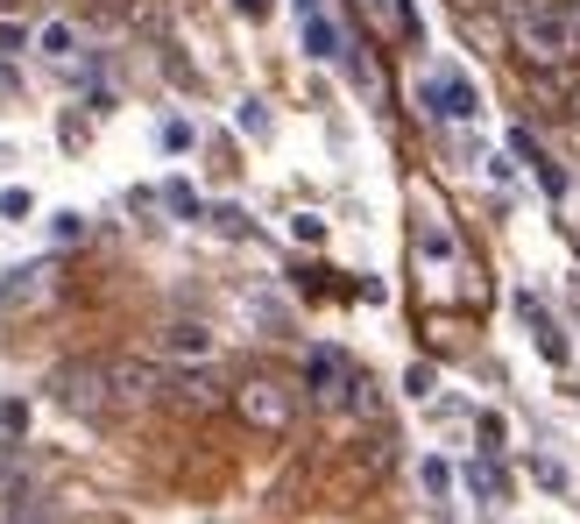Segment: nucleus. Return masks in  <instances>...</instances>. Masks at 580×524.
<instances>
[{
    "label": "nucleus",
    "mask_w": 580,
    "mask_h": 524,
    "mask_svg": "<svg viewBox=\"0 0 580 524\" xmlns=\"http://www.w3.org/2000/svg\"><path fill=\"white\" fill-rule=\"evenodd\" d=\"M241 128H248V136H262V128H269V114H262V100H248V106H241Z\"/></svg>",
    "instance_id": "nucleus-22"
},
{
    "label": "nucleus",
    "mask_w": 580,
    "mask_h": 524,
    "mask_svg": "<svg viewBox=\"0 0 580 524\" xmlns=\"http://www.w3.org/2000/svg\"><path fill=\"white\" fill-rule=\"evenodd\" d=\"M234 411L255 425V433H291L298 397H291V383H276V375H248V383L234 389Z\"/></svg>",
    "instance_id": "nucleus-2"
},
{
    "label": "nucleus",
    "mask_w": 580,
    "mask_h": 524,
    "mask_svg": "<svg viewBox=\"0 0 580 524\" xmlns=\"http://www.w3.org/2000/svg\"><path fill=\"white\" fill-rule=\"evenodd\" d=\"M57 405L78 411V419H114V375H106V361H72L57 375Z\"/></svg>",
    "instance_id": "nucleus-3"
},
{
    "label": "nucleus",
    "mask_w": 580,
    "mask_h": 524,
    "mask_svg": "<svg viewBox=\"0 0 580 524\" xmlns=\"http://www.w3.org/2000/svg\"><path fill=\"white\" fill-rule=\"evenodd\" d=\"M164 355H178V361H206V355H212V333L198 327V319H170V327H164Z\"/></svg>",
    "instance_id": "nucleus-8"
},
{
    "label": "nucleus",
    "mask_w": 580,
    "mask_h": 524,
    "mask_svg": "<svg viewBox=\"0 0 580 524\" xmlns=\"http://www.w3.org/2000/svg\"><path fill=\"white\" fill-rule=\"evenodd\" d=\"M417 100H425V114H439V120H475V86H467L461 72H447V64H439V72H425V86H417Z\"/></svg>",
    "instance_id": "nucleus-5"
},
{
    "label": "nucleus",
    "mask_w": 580,
    "mask_h": 524,
    "mask_svg": "<svg viewBox=\"0 0 580 524\" xmlns=\"http://www.w3.org/2000/svg\"><path fill=\"white\" fill-rule=\"evenodd\" d=\"M234 8H241L248 22H255V15H269V0H234Z\"/></svg>",
    "instance_id": "nucleus-25"
},
{
    "label": "nucleus",
    "mask_w": 580,
    "mask_h": 524,
    "mask_svg": "<svg viewBox=\"0 0 580 524\" xmlns=\"http://www.w3.org/2000/svg\"><path fill=\"white\" fill-rule=\"evenodd\" d=\"M0 8H8V0H0Z\"/></svg>",
    "instance_id": "nucleus-27"
},
{
    "label": "nucleus",
    "mask_w": 580,
    "mask_h": 524,
    "mask_svg": "<svg viewBox=\"0 0 580 524\" xmlns=\"http://www.w3.org/2000/svg\"><path fill=\"white\" fill-rule=\"evenodd\" d=\"M510 150H517V156H524V164H531V170H545V164H552V156L538 150V136H531V128H517V136H510Z\"/></svg>",
    "instance_id": "nucleus-15"
},
{
    "label": "nucleus",
    "mask_w": 580,
    "mask_h": 524,
    "mask_svg": "<svg viewBox=\"0 0 580 524\" xmlns=\"http://www.w3.org/2000/svg\"><path fill=\"white\" fill-rule=\"evenodd\" d=\"M566 15H573V29H580V0H566Z\"/></svg>",
    "instance_id": "nucleus-26"
},
{
    "label": "nucleus",
    "mask_w": 580,
    "mask_h": 524,
    "mask_svg": "<svg viewBox=\"0 0 580 524\" xmlns=\"http://www.w3.org/2000/svg\"><path fill=\"white\" fill-rule=\"evenodd\" d=\"M305 57H340V29L326 15H305Z\"/></svg>",
    "instance_id": "nucleus-10"
},
{
    "label": "nucleus",
    "mask_w": 580,
    "mask_h": 524,
    "mask_svg": "<svg viewBox=\"0 0 580 524\" xmlns=\"http://www.w3.org/2000/svg\"><path fill=\"white\" fill-rule=\"evenodd\" d=\"M86 234V213H57V241H78Z\"/></svg>",
    "instance_id": "nucleus-23"
},
{
    "label": "nucleus",
    "mask_w": 580,
    "mask_h": 524,
    "mask_svg": "<svg viewBox=\"0 0 580 524\" xmlns=\"http://www.w3.org/2000/svg\"><path fill=\"white\" fill-rule=\"evenodd\" d=\"M403 389H411V397H431V369H425V361H417V369L403 375Z\"/></svg>",
    "instance_id": "nucleus-24"
},
{
    "label": "nucleus",
    "mask_w": 580,
    "mask_h": 524,
    "mask_svg": "<svg viewBox=\"0 0 580 524\" xmlns=\"http://www.w3.org/2000/svg\"><path fill=\"white\" fill-rule=\"evenodd\" d=\"M305 383L319 389V405H361L355 397V369H347V355L340 347H312V355H305Z\"/></svg>",
    "instance_id": "nucleus-4"
},
{
    "label": "nucleus",
    "mask_w": 580,
    "mask_h": 524,
    "mask_svg": "<svg viewBox=\"0 0 580 524\" xmlns=\"http://www.w3.org/2000/svg\"><path fill=\"white\" fill-rule=\"evenodd\" d=\"M178 405L212 411V405H220V397H212V375H178Z\"/></svg>",
    "instance_id": "nucleus-11"
},
{
    "label": "nucleus",
    "mask_w": 580,
    "mask_h": 524,
    "mask_svg": "<svg viewBox=\"0 0 580 524\" xmlns=\"http://www.w3.org/2000/svg\"><path fill=\"white\" fill-rule=\"evenodd\" d=\"M0 433H8V439L29 433V405H0Z\"/></svg>",
    "instance_id": "nucleus-17"
},
{
    "label": "nucleus",
    "mask_w": 580,
    "mask_h": 524,
    "mask_svg": "<svg viewBox=\"0 0 580 524\" xmlns=\"http://www.w3.org/2000/svg\"><path fill=\"white\" fill-rule=\"evenodd\" d=\"M50 291H57V263H29V270H15L8 284H0V305L22 312V305H43Z\"/></svg>",
    "instance_id": "nucleus-7"
},
{
    "label": "nucleus",
    "mask_w": 580,
    "mask_h": 524,
    "mask_svg": "<svg viewBox=\"0 0 580 524\" xmlns=\"http://www.w3.org/2000/svg\"><path fill=\"white\" fill-rule=\"evenodd\" d=\"M503 15H510V43H517L531 64L552 72V64L573 57L580 29H573V15H566V0H503Z\"/></svg>",
    "instance_id": "nucleus-1"
},
{
    "label": "nucleus",
    "mask_w": 580,
    "mask_h": 524,
    "mask_svg": "<svg viewBox=\"0 0 580 524\" xmlns=\"http://www.w3.org/2000/svg\"><path fill=\"white\" fill-rule=\"evenodd\" d=\"M573 100H580V92H573Z\"/></svg>",
    "instance_id": "nucleus-28"
},
{
    "label": "nucleus",
    "mask_w": 580,
    "mask_h": 524,
    "mask_svg": "<svg viewBox=\"0 0 580 524\" xmlns=\"http://www.w3.org/2000/svg\"><path fill=\"white\" fill-rule=\"evenodd\" d=\"M417 248H425L431 263H453V234H447V227H425V234H417Z\"/></svg>",
    "instance_id": "nucleus-14"
},
{
    "label": "nucleus",
    "mask_w": 580,
    "mask_h": 524,
    "mask_svg": "<svg viewBox=\"0 0 580 524\" xmlns=\"http://www.w3.org/2000/svg\"><path fill=\"white\" fill-rule=\"evenodd\" d=\"M36 43H43V57H72V22H43V29H36Z\"/></svg>",
    "instance_id": "nucleus-12"
},
{
    "label": "nucleus",
    "mask_w": 580,
    "mask_h": 524,
    "mask_svg": "<svg viewBox=\"0 0 580 524\" xmlns=\"http://www.w3.org/2000/svg\"><path fill=\"white\" fill-rule=\"evenodd\" d=\"M106 375H114V411H142L156 397V383H164L150 361H106Z\"/></svg>",
    "instance_id": "nucleus-6"
},
{
    "label": "nucleus",
    "mask_w": 580,
    "mask_h": 524,
    "mask_svg": "<svg viewBox=\"0 0 580 524\" xmlns=\"http://www.w3.org/2000/svg\"><path fill=\"white\" fill-rule=\"evenodd\" d=\"M467 489H475V496H503V489H510V482H503V468H489V461H475V468H467Z\"/></svg>",
    "instance_id": "nucleus-13"
},
{
    "label": "nucleus",
    "mask_w": 580,
    "mask_h": 524,
    "mask_svg": "<svg viewBox=\"0 0 580 524\" xmlns=\"http://www.w3.org/2000/svg\"><path fill=\"white\" fill-rule=\"evenodd\" d=\"M22 43H29V29H22V22H0V57H15Z\"/></svg>",
    "instance_id": "nucleus-20"
},
{
    "label": "nucleus",
    "mask_w": 580,
    "mask_h": 524,
    "mask_svg": "<svg viewBox=\"0 0 580 524\" xmlns=\"http://www.w3.org/2000/svg\"><path fill=\"white\" fill-rule=\"evenodd\" d=\"M0 213L8 220H29V192H0Z\"/></svg>",
    "instance_id": "nucleus-21"
},
{
    "label": "nucleus",
    "mask_w": 580,
    "mask_h": 524,
    "mask_svg": "<svg viewBox=\"0 0 580 524\" xmlns=\"http://www.w3.org/2000/svg\"><path fill=\"white\" fill-rule=\"evenodd\" d=\"M524 319H531V333H538V347H545V361H566V333L552 327L545 312H538V298H524Z\"/></svg>",
    "instance_id": "nucleus-9"
},
{
    "label": "nucleus",
    "mask_w": 580,
    "mask_h": 524,
    "mask_svg": "<svg viewBox=\"0 0 580 524\" xmlns=\"http://www.w3.org/2000/svg\"><path fill=\"white\" fill-rule=\"evenodd\" d=\"M164 199H170V213H184V220H198V213H206L192 184H164Z\"/></svg>",
    "instance_id": "nucleus-16"
},
{
    "label": "nucleus",
    "mask_w": 580,
    "mask_h": 524,
    "mask_svg": "<svg viewBox=\"0 0 580 524\" xmlns=\"http://www.w3.org/2000/svg\"><path fill=\"white\" fill-rule=\"evenodd\" d=\"M425 489L447 496V489H453V468H447V461H425Z\"/></svg>",
    "instance_id": "nucleus-18"
},
{
    "label": "nucleus",
    "mask_w": 580,
    "mask_h": 524,
    "mask_svg": "<svg viewBox=\"0 0 580 524\" xmlns=\"http://www.w3.org/2000/svg\"><path fill=\"white\" fill-rule=\"evenodd\" d=\"M291 234H298V241H326V220H319V213H298V220H291Z\"/></svg>",
    "instance_id": "nucleus-19"
}]
</instances>
